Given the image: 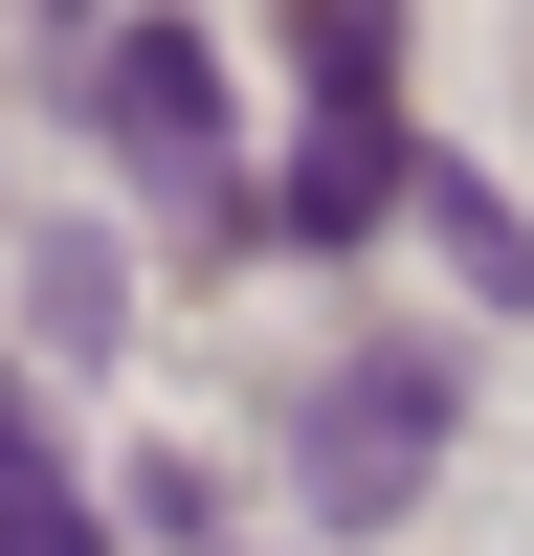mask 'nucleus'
Wrapping results in <instances>:
<instances>
[{
	"label": "nucleus",
	"instance_id": "nucleus-1",
	"mask_svg": "<svg viewBox=\"0 0 534 556\" xmlns=\"http://www.w3.org/2000/svg\"><path fill=\"white\" fill-rule=\"evenodd\" d=\"M445 401H468V379H445V356H423V334H356V356H334V379H312V401H290V490H312V513H334V534H379V513H400V490H423V468H445Z\"/></svg>",
	"mask_w": 534,
	"mask_h": 556
},
{
	"label": "nucleus",
	"instance_id": "nucleus-5",
	"mask_svg": "<svg viewBox=\"0 0 534 556\" xmlns=\"http://www.w3.org/2000/svg\"><path fill=\"white\" fill-rule=\"evenodd\" d=\"M423 245H445V290H468V312H534V223L490 201L468 156H423Z\"/></svg>",
	"mask_w": 534,
	"mask_h": 556
},
{
	"label": "nucleus",
	"instance_id": "nucleus-4",
	"mask_svg": "<svg viewBox=\"0 0 534 556\" xmlns=\"http://www.w3.org/2000/svg\"><path fill=\"white\" fill-rule=\"evenodd\" d=\"M0 556H112V513L67 490V445H44V401L0 379Z\"/></svg>",
	"mask_w": 534,
	"mask_h": 556
},
{
	"label": "nucleus",
	"instance_id": "nucleus-6",
	"mask_svg": "<svg viewBox=\"0 0 534 556\" xmlns=\"http://www.w3.org/2000/svg\"><path fill=\"white\" fill-rule=\"evenodd\" d=\"M23 334H44V356H112V334H134V267L89 245V223H44V245H23Z\"/></svg>",
	"mask_w": 534,
	"mask_h": 556
},
{
	"label": "nucleus",
	"instance_id": "nucleus-7",
	"mask_svg": "<svg viewBox=\"0 0 534 556\" xmlns=\"http://www.w3.org/2000/svg\"><path fill=\"white\" fill-rule=\"evenodd\" d=\"M290 67L334 112H400V0H290Z\"/></svg>",
	"mask_w": 534,
	"mask_h": 556
},
{
	"label": "nucleus",
	"instance_id": "nucleus-3",
	"mask_svg": "<svg viewBox=\"0 0 534 556\" xmlns=\"http://www.w3.org/2000/svg\"><path fill=\"white\" fill-rule=\"evenodd\" d=\"M400 201H423V156H400V112H334V89H312V134L267 156V245H379Z\"/></svg>",
	"mask_w": 534,
	"mask_h": 556
},
{
	"label": "nucleus",
	"instance_id": "nucleus-2",
	"mask_svg": "<svg viewBox=\"0 0 534 556\" xmlns=\"http://www.w3.org/2000/svg\"><path fill=\"white\" fill-rule=\"evenodd\" d=\"M89 134H112L156 201L267 223V201H245V156H223V45H201V23H89Z\"/></svg>",
	"mask_w": 534,
	"mask_h": 556
}]
</instances>
